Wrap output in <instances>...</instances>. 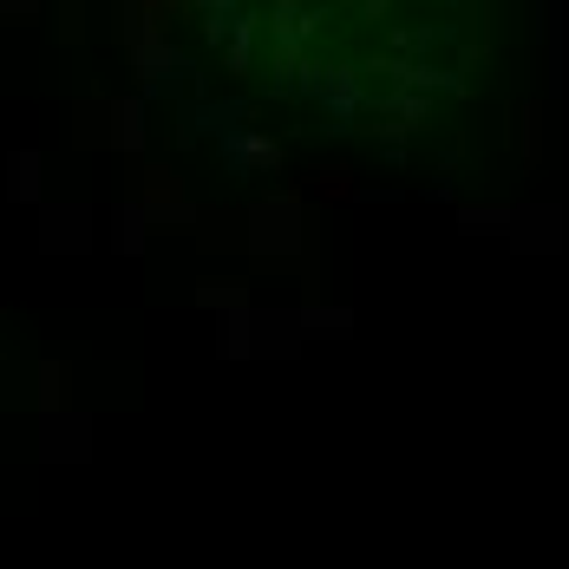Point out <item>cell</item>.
<instances>
[{"instance_id":"1","label":"cell","mask_w":569,"mask_h":569,"mask_svg":"<svg viewBox=\"0 0 569 569\" xmlns=\"http://www.w3.org/2000/svg\"><path fill=\"white\" fill-rule=\"evenodd\" d=\"M236 223H242V249H249L256 262H294L301 242H308V210H301L294 190H276V197L249 204Z\"/></svg>"},{"instance_id":"2","label":"cell","mask_w":569,"mask_h":569,"mask_svg":"<svg viewBox=\"0 0 569 569\" xmlns=\"http://www.w3.org/2000/svg\"><path fill=\"white\" fill-rule=\"evenodd\" d=\"M216 151H223V164H229L236 177H276V170H282V144L256 138V132H242V125H236V132H223Z\"/></svg>"},{"instance_id":"3","label":"cell","mask_w":569,"mask_h":569,"mask_svg":"<svg viewBox=\"0 0 569 569\" xmlns=\"http://www.w3.org/2000/svg\"><path fill=\"white\" fill-rule=\"evenodd\" d=\"M510 242L517 249H557L563 242V210L557 204H510Z\"/></svg>"},{"instance_id":"4","label":"cell","mask_w":569,"mask_h":569,"mask_svg":"<svg viewBox=\"0 0 569 569\" xmlns=\"http://www.w3.org/2000/svg\"><path fill=\"white\" fill-rule=\"evenodd\" d=\"M40 242H46V249H72V256H79V249L92 242V210H85V204H53V210H46V236H40Z\"/></svg>"},{"instance_id":"5","label":"cell","mask_w":569,"mask_h":569,"mask_svg":"<svg viewBox=\"0 0 569 569\" xmlns=\"http://www.w3.org/2000/svg\"><path fill=\"white\" fill-rule=\"evenodd\" d=\"M294 328L341 341V334H354V308H321V301H308V308H294Z\"/></svg>"},{"instance_id":"6","label":"cell","mask_w":569,"mask_h":569,"mask_svg":"<svg viewBox=\"0 0 569 569\" xmlns=\"http://www.w3.org/2000/svg\"><path fill=\"white\" fill-rule=\"evenodd\" d=\"M144 229H151V216H144V204H138V197H132L125 210L112 216V242H118L125 256H138V249H144Z\"/></svg>"},{"instance_id":"7","label":"cell","mask_w":569,"mask_h":569,"mask_svg":"<svg viewBox=\"0 0 569 569\" xmlns=\"http://www.w3.org/2000/svg\"><path fill=\"white\" fill-rule=\"evenodd\" d=\"M112 144H118V151H138V144H144V105H138V99L112 105Z\"/></svg>"},{"instance_id":"8","label":"cell","mask_w":569,"mask_h":569,"mask_svg":"<svg viewBox=\"0 0 569 569\" xmlns=\"http://www.w3.org/2000/svg\"><path fill=\"white\" fill-rule=\"evenodd\" d=\"M7 190H13L20 204H27V197H40V157H33V151H20V157H13V177H7Z\"/></svg>"},{"instance_id":"9","label":"cell","mask_w":569,"mask_h":569,"mask_svg":"<svg viewBox=\"0 0 569 569\" xmlns=\"http://www.w3.org/2000/svg\"><path fill=\"white\" fill-rule=\"evenodd\" d=\"M458 223H465L472 236H498V229H510V204H492V210H458Z\"/></svg>"},{"instance_id":"10","label":"cell","mask_w":569,"mask_h":569,"mask_svg":"<svg viewBox=\"0 0 569 569\" xmlns=\"http://www.w3.org/2000/svg\"><path fill=\"white\" fill-rule=\"evenodd\" d=\"M348 177H354L348 164H334V170H321V197H348V190H354Z\"/></svg>"}]
</instances>
